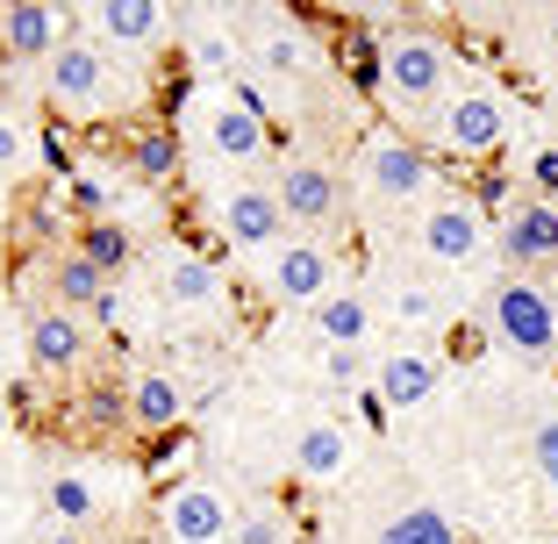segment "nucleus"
<instances>
[{"mask_svg":"<svg viewBox=\"0 0 558 544\" xmlns=\"http://www.w3.org/2000/svg\"><path fill=\"white\" fill-rule=\"evenodd\" d=\"M230 544H287V523H279V509H251V516H236Z\"/></svg>","mask_w":558,"mask_h":544,"instance_id":"obj_31","label":"nucleus"},{"mask_svg":"<svg viewBox=\"0 0 558 544\" xmlns=\"http://www.w3.org/2000/svg\"><path fill=\"white\" fill-rule=\"evenodd\" d=\"M501 258H509V265H551L558 258V208H551V201H530V208L509 215Z\"/></svg>","mask_w":558,"mask_h":544,"instance_id":"obj_14","label":"nucleus"},{"mask_svg":"<svg viewBox=\"0 0 558 544\" xmlns=\"http://www.w3.org/2000/svg\"><path fill=\"white\" fill-rule=\"evenodd\" d=\"M194 65L215 72V80H230V72H236V44L222 29H194Z\"/></svg>","mask_w":558,"mask_h":544,"instance_id":"obj_29","label":"nucleus"},{"mask_svg":"<svg viewBox=\"0 0 558 544\" xmlns=\"http://www.w3.org/2000/svg\"><path fill=\"white\" fill-rule=\"evenodd\" d=\"M44 287L58 294V309H94V301L108 294L116 280H100V273H94V265L80 258V251H65V258L50 265V280H44Z\"/></svg>","mask_w":558,"mask_h":544,"instance_id":"obj_23","label":"nucleus"},{"mask_svg":"<svg viewBox=\"0 0 558 544\" xmlns=\"http://www.w3.org/2000/svg\"><path fill=\"white\" fill-rule=\"evenodd\" d=\"M323 373H329V387H359V379H365V351L359 344H329Z\"/></svg>","mask_w":558,"mask_h":544,"instance_id":"obj_32","label":"nucleus"},{"mask_svg":"<svg viewBox=\"0 0 558 544\" xmlns=\"http://www.w3.org/2000/svg\"><path fill=\"white\" fill-rule=\"evenodd\" d=\"M130 172L150 180V186L180 180V130H172V122H144V130L130 136Z\"/></svg>","mask_w":558,"mask_h":544,"instance_id":"obj_19","label":"nucleus"},{"mask_svg":"<svg viewBox=\"0 0 558 544\" xmlns=\"http://www.w3.org/2000/svg\"><path fill=\"white\" fill-rule=\"evenodd\" d=\"M36 544H80V530L58 523V516H44V530H36Z\"/></svg>","mask_w":558,"mask_h":544,"instance_id":"obj_40","label":"nucleus"},{"mask_svg":"<svg viewBox=\"0 0 558 544\" xmlns=\"http://www.w3.org/2000/svg\"><path fill=\"white\" fill-rule=\"evenodd\" d=\"M451 72H459V50L444 44L437 29H395V36H379V80H387V94H395V100H409V108L444 100Z\"/></svg>","mask_w":558,"mask_h":544,"instance_id":"obj_1","label":"nucleus"},{"mask_svg":"<svg viewBox=\"0 0 558 544\" xmlns=\"http://www.w3.org/2000/svg\"><path fill=\"white\" fill-rule=\"evenodd\" d=\"M165 294L180 309H215L222 301V265L215 258H172L165 265Z\"/></svg>","mask_w":558,"mask_h":544,"instance_id":"obj_20","label":"nucleus"},{"mask_svg":"<svg viewBox=\"0 0 558 544\" xmlns=\"http://www.w3.org/2000/svg\"><path fill=\"white\" fill-rule=\"evenodd\" d=\"M344 459H351L344 423L315 415V423H301V430H294V473H301V480H337V473H344Z\"/></svg>","mask_w":558,"mask_h":544,"instance_id":"obj_18","label":"nucleus"},{"mask_svg":"<svg viewBox=\"0 0 558 544\" xmlns=\"http://www.w3.org/2000/svg\"><path fill=\"white\" fill-rule=\"evenodd\" d=\"M487 323H494V337L509 351H523V359H551V344H558V309L537 280H501L487 294Z\"/></svg>","mask_w":558,"mask_h":544,"instance_id":"obj_3","label":"nucleus"},{"mask_svg":"<svg viewBox=\"0 0 558 544\" xmlns=\"http://www.w3.org/2000/svg\"><path fill=\"white\" fill-rule=\"evenodd\" d=\"M530 180H537L544 194H558V150H537V158H530Z\"/></svg>","mask_w":558,"mask_h":544,"instance_id":"obj_37","label":"nucleus"},{"mask_svg":"<svg viewBox=\"0 0 558 544\" xmlns=\"http://www.w3.org/2000/svg\"><path fill=\"white\" fill-rule=\"evenodd\" d=\"M359 180L373 201L401 208V201H423L437 186V158L409 136H365V158H359Z\"/></svg>","mask_w":558,"mask_h":544,"instance_id":"obj_4","label":"nucleus"},{"mask_svg":"<svg viewBox=\"0 0 558 544\" xmlns=\"http://www.w3.org/2000/svg\"><path fill=\"white\" fill-rule=\"evenodd\" d=\"M86 315H94L100 330H108V323H122V294H116V287H108V294H100V301H94V309H86Z\"/></svg>","mask_w":558,"mask_h":544,"instance_id":"obj_39","label":"nucleus"},{"mask_svg":"<svg viewBox=\"0 0 558 544\" xmlns=\"http://www.w3.org/2000/svg\"><path fill=\"white\" fill-rule=\"evenodd\" d=\"M180 451H186V430H165L158 445H150V466H172V459H180Z\"/></svg>","mask_w":558,"mask_h":544,"instance_id":"obj_38","label":"nucleus"},{"mask_svg":"<svg viewBox=\"0 0 558 544\" xmlns=\"http://www.w3.org/2000/svg\"><path fill=\"white\" fill-rule=\"evenodd\" d=\"M429 136H437L451 158H494V150L509 144V108L494 94H451L429 116Z\"/></svg>","mask_w":558,"mask_h":544,"instance_id":"obj_5","label":"nucleus"},{"mask_svg":"<svg viewBox=\"0 0 558 544\" xmlns=\"http://www.w3.org/2000/svg\"><path fill=\"white\" fill-rule=\"evenodd\" d=\"M373 544H465V537H459V523H451L444 509H429V501H423V509H401Z\"/></svg>","mask_w":558,"mask_h":544,"instance_id":"obj_24","label":"nucleus"},{"mask_svg":"<svg viewBox=\"0 0 558 544\" xmlns=\"http://www.w3.org/2000/svg\"><path fill=\"white\" fill-rule=\"evenodd\" d=\"M265 287H272V301L315 309V301H329V294H337V258H329V251L315 244V237H287V244H272Z\"/></svg>","mask_w":558,"mask_h":544,"instance_id":"obj_7","label":"nucleus"},{"mask_svg":"<svg viewBox=\"0 0 558 544\" xmlns=\"http://www.w3.org/2000/svg\"><path fill=\"white\" fill-rule=\"evenodd\" d=\"M551 50H558V15H551Z\"/></svg>","mask_w":558,"mask_h":544,"instance_id":"obj_41","label":"nucleus"},{"mask_svg":"<svg viewBox=\"0 0 558 544\" xmlns=\"http://www.w3.org/2000/svg\"><path fill=\"white\" fill-rule=\"evenodd\" d=\"M86 359V323L72 309H36L29 315V365L36 373H72Z\"/></svg>","mask_w":558,"mask_h":544,"instance_id":"obj_12","label":"nucleus"},{"mask_svg":"<svg viewBox=\"0 0 558 544\" xmlns=\"http://www.w3.org/2000/svg\"><path fill=\"white\" fill-rule=\"evenodd\" d=\"M86 423H100V430H122L130 423V387H116V379H100V387H86Z\"/></svg>","mask_w":558,"mask_h":544,"instance_id":"obj_28","label":"nucleus"},{"mask_svg":"<svg viewBox=\"0 0 558 544\" xmlns=\"http://www.w3.org/2000/svg\"><path fill=\"white\" fill-rule=\"evenodd\" d=\"M72 194H80V208H86V215L100 222V208L116 201V186H108V180H86V172H72Z\"/></svg>","mask_w":558,"mask_h":544,"instance_id":"obj_36","label":"nucleus"},{"mask_svg":"<svg viewBox=\"0 0 558 544\" xmlns=\"http://www.w3.org/2000/svg\"><path fill=\"white\" fill-rule=\"evenodd\" d=\"M44 94L72 116H108L122 108V80H116V58L94 44V36H72L65 50L44 58Z\"/></svg>","mask_w":558,"mask_h":544,"instance_id":"obj_2","label":"nucleus"},{"mask_svg":"<svg viewBox=\"0 0 558 544\" xmlns=\"http://www.w3.org/2000/svg\"><path fill=\"white\" fill-rule=\"evenodd\" d=\"M186 415V395L172 373H136L130 379V423L144 430V437H165V430H180Z\"/></svg>","mask_w":558,"mask_h":544,"instance_id":"obj_17","label":"nucleus"},{"mask_svg":"<svg viewBox=\"0 0 558 544\" xmlns=\"http://www.w3.org/2000/svg\"><path fill=\"white\" fill-rule=\"evenodd\" d=\"M337 65H344V80L365 86V94L387 86V80H379V36L373 29H344V36H337Z\"/></svg>","mask_w":558,"mask_h":544,"instance_id":"obj_26","label":"nucleus"},{"mask_svg":"<svg viewBox=\"0 0 558 544\" xmlns=\"http://www.w3.org/2000/svg\"><path fill=\"white\" fill-rule=\"evenodd\" d=\"M258 65L265 72H301V65H308V44H301L287 22H265V29H258Z\"/></svg>","mask_w":558,"mask_h":544,"instance_id":"obj_27","label":"nucleus"},{"mask_svg":"<svg viewBox=\"0 0 558 544\" xmlns=\"http://www.w3.org/2000/svg\"><path fill=\"white\" fill-rule=\"evenodd\" d=\"M365 330H373V309H365L359 294L337 287L329 301H315V337H323V344H365Z\"/></svg>","mask_w":558,"mask_h":544,"instance_id":"obj_22","label":"nucleus"},{"mask_svg":"<svg viewBox=\"0 0 558 544\" xmlns=\"http://www.w3.org/2000/svg\"><path fill=\"white\" fill-rule=\"evenodd\" d=\"M100 36L122 50H144V44H165V29H172V15H165L158 0H100L94 8Z\"/></svg>","mask_w":558,"mask_h":544,"instance_id":"obj_15","label":"nucleus"},{"mask_svg":"<svg viewBox=\"0 0 558 544\" xmlns=\"http://www.w3.org/2000/svg\"><path fill=\"white\" fill-rule=\"evenodd\" d=\"M72 44V15L65 8H44V0H22V8H0V50L22 58V65H44L50 50Z\"/></svg>","mask_w":558,"mask_h":544,"instance_id":"obj_10","label":"nucleus"},{"mask_svg":"<svg viewBox=\"0 0 558 544\" xmlns=\"http://www.w3.org/2000/svg\"><path fill=\"white\" fill-rule=\"evenodd\" d=\"M423 251L437 265H465V258H480V244H487V215H480V201H465V194H444V201H429L423 208Z\"/></svg>","mask_w":558,"mask_h":544,"instance_id":"obj_8","label":"nucleus"},{"mask_svg":"<svg viewBox=\"0 0 558 544\" xmlns=\"http://www.w3.org/2000/svg\"><path fill=\"white\" fill-rule=\"evenodd\" d=\"M429 387H437V359H423V351H387V359L373 365V401L379 409H415V401H429Z\"/></svg>","mask_w":558,"mask_h":544,"instance_id":"obj_13","label":"nucleus"},{"mask_svg":"<svg viewBox=\"0 0 558 544\" xmlns=\"http://www.w3.org/2000/svg\"><path fill=\"white\" fill-rule=\"evenodd\" d=\"M208 150L215 158H258L265 150V116L251 100H208Z\"/></svg>","mask_w":558,"mask_h":544,"instance_id":"obj_16","label":"nucleus"},{"mask_svg":"<svg viewBox=\"0 0 558 544\" xmlns=\"http://www.w3.org/2000/svg\"><path fill=\"white\" fill-rule=\"evenodd\" d=\"M36 150H44V166H50V180H72V136L58 130V122H44V136H36Z\"/></svg>","mask_w":558,"mask_h":544,"instance_id":"obj_33","label":"nucleus"},{"mask_svg":"<svg viewBox=\"0 0 558 544\" xmlns=\"http://www.w3.org/2000/svg\"><path fill=\"white\" fill-rule=\"evenodd\" d=\"M158 523H165L172 544H222L236 530V509H230V495H222L215 480H180V487H165Z\"/></svg>","mask_w":558,"mask_h":544,"instance_id":"obj_6","label":"nucleus"},{"mask_svg":"<svg viewBox=\"0 0 558 544\" xmlns=\"http://www.w3.org/2000/svg\"><path fill=\"white\" fill-rule=\"evenodd\" d=\"M44 509L58 516V523H72V530H86L100 516V495L86 487L80 473H50V487H44Z\"/></svg>","mask_w":558,"mask_h":544,"instance_id":"obj_25","label":"nucleus"},{"mask_svg":"<svg viewBox=\"0 0 558 544\" xmlns=\"http://www.w3.org/2000/svg\"><path fill=\"white\" fill-rule=\"evenodd\" d=\"M72 251H80V258H86V265H94L100 280H116L122 265H130V258H136V237H130V230H122V222H86V230H80V237H72Z\"/></svg>","mask_w":558,"mask_h":544,"instance_id":"obj_21","label":"nucleus"},{"mask_svg":"<svg viewBox=\"0 0 558 544\" xmlns=\"http://www.w3.org/2000/svg\"><path fill=\"white\" fill-rule=\"evenodd\" d=\"M287 230V208H279V186L272 180H236L222 194V237L236 251H272V237Z\"/></svg>","mask_w":558,"mask_h":544,"instance_id":"obj_9","label":"nucleus"},{"mask_svg":"<svg viewBox=\"0 0 558 544\" xmlns=\"http://www.w3.org/2000/svg\"><path fill=\"white\" fill-rule=\"evenodd\" d=\"M395 315H401V323H437V301H429V287H401V294H395Z\"/></svg>","mask_w":558,"mask_h":544,"instance_id":"obj_35","label":"nucleus"},{"mask_svg":"<svg viewBox=\"0 0 558 544\" xmlns=\"http://www.w3.org/2000/svg\"><path fill=\"white\" fill-rule=\"evenodd\" d=\"M530 466H537L544 487H558V415H544V423L530 430Z\"/></svg>","mask_w":558,"mask_h":544,"instance_id":"obj_30","label":"nucleus"},{"mask_svg":"<svg viewBox=\"0 0 558 544\" xmlns=\"http://www.w3.org/2000/svg\"><path fill=\"white\" fill-rule=\"evenodd\" d=\"M279 208H287V222H337L344 215V180L329 166H315V158H294V166L279 172Z\"/></svg>","mask_w":558,"mask_h":544,"instance_id":"obj_11","label":"nucleus"},{"mask_svg":"<svg viewBox=\"0 0 558 544\" xmlns=\"http://www.w3.org/2000/svg\"><path fill=\"white\" fill-rule=\"evenodd\" d=\"M22 158H29V130H22V122L8 116V108H0V172L22 166Z\"/></svg>","mask_w":558,"mask_h":544,"instance_id":"obj_34","label":"nucleus"}]
</instances>
